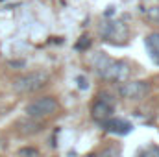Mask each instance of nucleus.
<instances>
[{
	"mask_svg": "<svg viewBox=\"0 0 159 157\" xmlns=\"http://www.w3.org/2000/svg\"><path fill=\"white\" fill-rule=\"evenodd\" d=\"M89 46H91V37H89V35H81V37H80V41L76 43V50H80V52L87 50Z\"/></svg>",
	"mask_w": 159,
	"mask_h": 157,
	"instance_id": "ddd939ff",
	"label": "nucleus"
},
{
	"mask_svg": "<svg viewBox=\"0 0 159 157\" xmlns=\"http://www.w3.org/2000/svg\"><path fill=\"white\" fill-rule=\"evenodd\" d=\"M152 85L148 81H143V79H135V81H126V83H120L119 85V94L126 100H131V102H139V100H144L150 92Z\"/></svg>",
	"mask_w": 159,
	"mask_h": 157,
	"instance_id": "39448f33",
	"label": "nucleus"
},
{
	"mask_svg": "<svg viewBox=\"0 0 159 157\" xmlns=\"http://www.w3.org/2000/svg\"><path fill=\"white\" fill-rule=\"evenodd\" d=\"M120 155H122L120 148H117V146H109V148H104L96 157H120Z\"/></svg>",
	"mask_w": 159,
	"mask_h": 157,
	"instance_id": "9b49d317",
	"label": "nucleus"
},
{
	"mask_svg": "<svg viewBox=\"0 0 159 157\" xmlns=\"http://www.w3.org/2000/svg\"><path fill=\"white\" fill-rule=\"evenodd\" d=\"M19 157H41L39 150L37 148H34V146H24V148H20L19 150Z\"/></svg>",
	"mask_w": 159,
	"mask_h": 157,
	"instance_id": "9d476101",
	"label": "nucleus"
},
{
	"mask_svg": "<svg viewBox=\"0 0 159 157\" xmlns=\"http://www.w3.org/2000/svg\"><path fill=\"white\" fill-rule=\"evenodd\" d=\"M107 133H113V135H128L131 129H133V126L128 122V120H124V118H109V120H106V122H102L100 124Z\"/></svg>",
	"mask_w": 159,
	"mask_h": 157,
	"instance_id": "0eeeda50",
	"label": "nucleus"
},
{
	"mask_svg": "<svg viewBox=\"0 0 159 157\" xmlns=\"http://www.w3.org/2000/svg\"><path fill=\"white\" fill-rule=\"evenodd\" d=\"M139 157H159V146H148V148H144L141 154H139Z\"/></svg>",
	"mask_w": 159,
	"mask_h": 157,
	"instance_id": "f8f14e48",
	"label": "nucleus"
},
{
	"mask_svg": "<svg viewBox=\"0 0 159 157\" xmlns=\"http://www.w3.org/2000/svg\"><path fill=\"white\" fill-rule=\"evenodd\" d=\"M50 79V74L46 70H32L28 74H22L13 81V89L19 94H30L43 89Z\"/></svg>",
	"mask_w": 159,
	"mask_h": 157,
	"instance_id": "f03ea898",
	"label": "nucleus"
},
{
	"mask_svg": "<svg viewBox=\"0 0 159 157\" xmlns=\"http://www.w3.org/2000/svg\"><path fill=\"white\" fill-rule=\"evenodd\" d=\"M41 129H43L41 120H34V118H26L17 124V131L20 135H34V133H39Z\"/></svg>",
	"mask_w": 159,
	"mask_h": 157,
	"instance_id": "1a4fd4ad",
	"label": "nucleus"
},
{
	"mask_svg": "<svg viewBox=\"0 0 159 157\" xmlns=\"http://www.w3.org/2000/svg\"><path fill=\"white\" fill-rule=\"evenodd\" d=\"M113 111H115V105H113V98L109 92H100L91 105V117L98 124L109 120L113 117Z\"/></svg>",
	"mask_w": 159,
	"mask_h": 157,
	"instance_id": "20e7f679",
	"label": "nucleus"
},
{
	"mask_svg": "<svg viewBox=\"0 0 159 157\" xmlns=\"http://www.w3.org/2000/svg\"><path fill=\"white\" fill-rule=\"evenodd\" d=\"M94 70L100 78L104 79H113V81H120L122 76L126 74V63L122 61H113L111 57H107L106 54H96L93 59Z\"/></svg>",
	"mask_w": 159,
	"mask_h": 157,
	"instance_id": "f257e3e1",
	"label": "nucleus"
},
{
	"mask_svg": "<svg viewBox=\"0 0 159 157\" xmlns=\"http://www.w3.org/2000/svg\"><path fill=\"white\" fill-rule=\"evenodd\" d=\"M78 87L80 89H87L89 83H87V78L85 76H78Z\"/></svg>",
	"mask_w": 159,
	"mask_h": 157,
	"instance_id": "4468645a",
	"label": "nucleus"
},
{
	"mask_svg": "<svg viewBox=\"0 0 159 157\" xmlns=\"http://www.w3.org/2000/svg\"><path fill=\"white\" fill-rule=\"evenodd\" d=\"M57 109H59V104L54 96H41L26 105V117L34 120H43V118L56 115Z\"/></svg>",
	"mask_w": 159,
	"mask_h": 157,
	"instance_id": "7ed1b4c3",
	"label": "nucleus"
},
{
	"mask_svg": "<svg viewBox=\"0 0 159 157\" xmlns=\"http://www.w3.org/2000/svg\"><path fill=\"white\" fill-rule=\"evenodd\" d=\"M100 35L102 39L113 44H122L128 37V28L124 22L120 20H111V22H104L100 26Z\"/></svg>",
	"mask_w": 159,
	"mask_h": 157,
	"instance_id": "423d86ee",
	"label": "nucleus"
},
{
	"mask_svg": "<svg viewBox=\"0 0 159 157\" xmlns=\"http://www.w3.org/2000/svg\"><path fill=\"white\" fill-rule=\"evenodd\" d=\"M152 15H154V17L159 20V7H154V13H152Z\"/></svg>",
	"mask_w": 159,
	"mask_h": 157,
	"instance_id": "2eb2a0df",
	"label": "nucleus"
},
{
	"mask_svg": "<svg viewBox=\"0 0 159 157\" xmlns=\"http://www.w3.org/2000/svg\"><path fill=\"white\" fill-rule=\"evenodd\" d=\"M144 46H146V50H148L152 61H154L156 65H159V32L148 34L146 39H144Z\"/></svg>",
	"mask_w": 159,
	"mask_h": 157,
	"instance_id": "6e6552de",
	"label": "nucleus"
}]
</instances>
